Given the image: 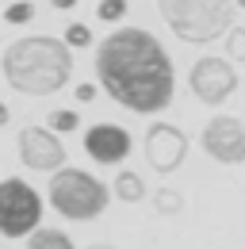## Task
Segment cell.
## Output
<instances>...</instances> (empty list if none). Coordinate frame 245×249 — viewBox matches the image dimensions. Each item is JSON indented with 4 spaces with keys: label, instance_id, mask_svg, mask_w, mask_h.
<instances>
[{
    "label": "cell",
    "instance_id": "1",
    "mask_svg": "<svg viewBox=\"0 0 245 249\" xmlns=\"http://www.w3.org/2000/svg\"><path fill=\"white\" fill-rule=\"evenodd\" d=\"M96 77H100V89L119 107L138 115L165 111L176 89L169 50L142 27L111 31L96 46Z\"/></svg>",
    "mask_w": 245,
    "mask_h": 249
},
{
    "label": "cell",
    "instance_id": "2",
    "mask_svg": "<svg viewBox=\"0 0 245 249\" xmlns=\"http://www.w3.org/2000/svg\"><path fill=\"white\" fill-rule=\"evenodd\" d=\"M4 77L23 96H50L73 77V46L50 35L16 38L4 50Z\"/></svg>",
    "mask_w": 245,
    "mask_h": 249
},
{
    "label": "cell",
    "instance_id": "3",
    "mask_svg": "<svg viewBox=\"0 0 245 249\" xmlns=\"http://www.w3.org/2000/svg\"><path fill=\"white\" fill-rule=\"evenodd\" d=\"M161 16L169 31L192 46L214 42L218 35L234 31V0H161Z\"/></svg>",
    "mask_w": 245,
    "mask_h": 249
},
{
    "label": "cell",
    "instance_id": "4",
    "mask_svg": "<svg viewBox=\"0 0 245 249\" xmlns=\"http://www.w3.org/2000/svg\"><path fill=\"white\" fill-rule=\"evenodd\" d=\"M107 199H111L107 184L96 180L85 169H58L54 180H50V203H54V211L65 215V218H73V222L104 215Z\"/></svg>",
    "mask_w": 245,
    "mask_h": 249
},
{
    "label": "cell",
    "instance_id": "5",
    "mask_svg": "<svg viewBox=\"0 0 245 249\" xmlns=\"http://www.w3.org/2000/svg\"><path fill=\"white\" fill-rule=\"evenodd\" d=\"M42 218V196L19 177L0 180V234L4 238H27L38 230Z\"/></svg>",
    "mask_w": 245,
    "mask_h": 249
},
{
    "label": "cell",
    "instance_id": "6",
    "mask_svg": "<svg viewBox=\"0 0 245 249\" xmlns=\"http://www.w3.org/2000/svg\"><path fill=\"white\" fill-rule=\"evenodd\" d=\"M188 89L207 107H218V104H226L238 92V73H234V65L226 58H199L192 65V73H188Z\"/></svg>",
    "mask_w": 245,
    "mask_h": 249
},
{
    "label": "cell",
    "instance_id": "7",
    "mask_svg": "<svg viewBox=\"0 0 245 249\" xmlns=\"http://www.w3.org/2000/svg\"><path fill=\"white\" fill-rule=\"evenodd\" d=\"M203 154L218 165H242L245 161V126L234 115H214L199 134Z\"/></svg>",
    "mask_w": 245,
    "mask_h": 249
},
{
    "label": "cell",
    "instance_id": "8",
    "mask_svg": "<svg viewBox=\"0 0 245 249\" xmlns=\"http://www.w3.org/2000/svg\"><path fill=\"white\" fill-rule=\"evenodd\" d=\"M188 157V138L173 123H153L146 130V161L153 173H176Z\"/></svg>",
    "mask_w": 245,
    "mask_h": 249
},
{
    "label": "cell",
    "instance_id": "9",
    "mask_svg": "<svg viewBox=\"0 0 245 249\" xmlns=\"http://www.w3.org/2000/svg\"><path fill=\"white\" fill-rule=\"evenodd\" d=\"M19 161L35 173H58L65 169V146L46 130V126H23L19 130Z\"/></svg>",
    "mask_w": 245,
    "mask_h": 249
},
{
    "label": "cell",
    "instance_id": "10",
    "mask_svg": "<svg viewBox=\"0 0 245 249\" xmlns=\"http://www.w3.org/2000/svg\"><path fill=\"white\" fill-rule=\"evenodd\" d=\"M130 146H134V138L115 123H100L85 134V154L96 165H119L122 157L130 154Z\"/></svg>",
    "mask_w": 245,
    "mask_h": 249
},
{
    "label": "cell",
    "instance_id": "11",
    "mask_svg": "<svg viewBox=\"0 0 245 249\" xmlns=\"http://www.w3.org/2000/svg\"><path fill=\"white\" fill-rule=\"evenodd\" d=\"M111 184H115V196H119L122 203H142V199H146V184H142V177L130 173V169H122Z\"/></svg>",
    "mask_w": 245,
    "mask_h": 249
},
{
    "label": "cell",
    "instance_id": "12",
    "mask_svg": "<svg viewBox=\"0 0 245 249\" xmlns=\"http://www.w3.org/2000/svg\"><path fill=\"white\" fill-rule=\"evenodd\" d=\"M27 249H77V246H73V238H69V234L50 230V226H38V230L31 234Z\"/></svg>",
    "mask_w": 245,
    "mask_h": 249
},
{
    "label": "cell",
    "instance_id": "13",
    "mask_svg": "<svg viewBox=\"0 0 245 249\" xmlns=\"http://www.w3.org/2000/svg\"><path fill=\"white\" fill-rule=\"evenodd\" d=\"M153 207H157V215H180L184 211V196L176 192V188H157L153 192Z\"/></svg>",
    "mask_w": 245,
    "mask_h": 249
},
{
    "label": "cell",
    "instance_id": "14",
    "mask_svg": "<svg viewBox=\"0 0 245 249\" xmlns=\"http://www.w3.org/2000/svg\"><path fill=\"white\" fill-rule=\"evenodd\" d=\"M46 123L54 126V130H61V134H69V130H77L81 119H77V111H50V115H46Z\"/></svg>",
    "mask_w": 245,
    "mask_h": 249
},
{
    "label": "cell",
    "instance_id": "15",
    "mask_svg": "<svg viewBox=\"0 0 245 249\" xmlns=\"http://www.w3.org/2000/svg\"><path fill=\"white\" fill-rule=\"evenodd\" d=\"M226 50H230V62H245V27H234L226 35Z\"/></svg>",
    "mask_w": 245,
    "mask_h": 249
},
{
    "label": "cell",
    "instance_id": "16",
    "mask_svg": "<svg viewBox=\"0 0 245 249\" xmlns=\"http://www.w3.org/2000/svg\"><path fill=\"white\" fill-rule=\"evenodd\" d=\"M96 16H100L104 23H115V19L126 16V0H104V4L96 8Z\"/></svg>",
    "mask_w": 245,
    "mask_h": 249
},
{
    "label": "cell",
    "instance_id": "17",
    "mask_svg": "<svg viewBox=\"0 0 245 249\" xmlns=\"http://www.w3.org/2000/svg\"><path fill=\"white\" fill-rule=\"evenodd\" d=\"M4 19H8V23H27V19H35V4H31V0L12 4V8L4 12Z\"/></svg>",
    "mask_w": 245,
    "mask_h": 249
},
{
    "label": "cell",
    "instance_id": "18",
    "mask_svg": "<svg viewBox=\"0 0 245 249\" xmlns=\"http://www.w3.org/2000/svg\"><path fill=\"white\" fill-rule=\"evenodd\" d=\"M65 42H69V46H88L92 35H88L85 23H69V27H65Z\"/></svg>",
    "mask_w": 245,
    "mask_h": 249
},
{
    "label": "cell",
    "instance_id": "19",
    "mask_svg": "<svg viewBox=\"0 0 245 249\" xmlns=\"http://www.w3.org/2000/svg\"><path fill=\"white\" fill-rule=\"evenodd\" d=\"M92 96H96V89H92V81H85V85H77V100H81V104H88Z\"/></svg>",
    "mask_w": 245,
    "mask_h": 249
},
{
    "label": "cell",
    "instance_id": "20",
    "mask_svg": "<svg viewBox=\"0 0 245 249\" xmlns=\"http://www.w3.org/2000/svg\"><path fill=\"white\" fill-rule=\"evenodd\" d=\"M50 4H54V8H58V12H69V8H73V4H77V0H50Z\"/></svg>",
    "mask_w": 245,
    "mask_h": 249
},
{
    "label": "cell",
    "instance_id": "21",
    "mask_svg": "<svg viewBox=\"0 0 245 249\" xmlns=\"http://www.w3.org/2000/svg\"><path fill=\"white\" fill-rule=\"evenodd\" d=\"M8 123V104H0V126Z\"/></svg>",
    "mask_w": 245,
    "mask_h": 249
},
{
    "label": "cell",
    "instance_id": "22",
    "mask_svg": "<svg viewBox=\"0 0 245 249\" xmlns=\"http://www.w3.org/2000/svg\"><path fill=\"white\" fill-rule=\"evenodd\" d=\"M92 249H115V246H107V242H100V246H92Z\"/></svg>",
    "mask_w": 245,
    "mask_h": 249
},
{
    "label": "cell",
    "instance_id": "23",
    "mask_svg": "<svg viewBox=\"0 0 245 249\" xmlns=\"http://www.w3.org/2000/svg\"><path fill=\"white\" fill-rule=\"evenodd\" d=\"M234 4H238V8H245V0H234Z\"/></svg>",
    "mask_w": 245,
    "mask_h": 249
}]
</instances>
